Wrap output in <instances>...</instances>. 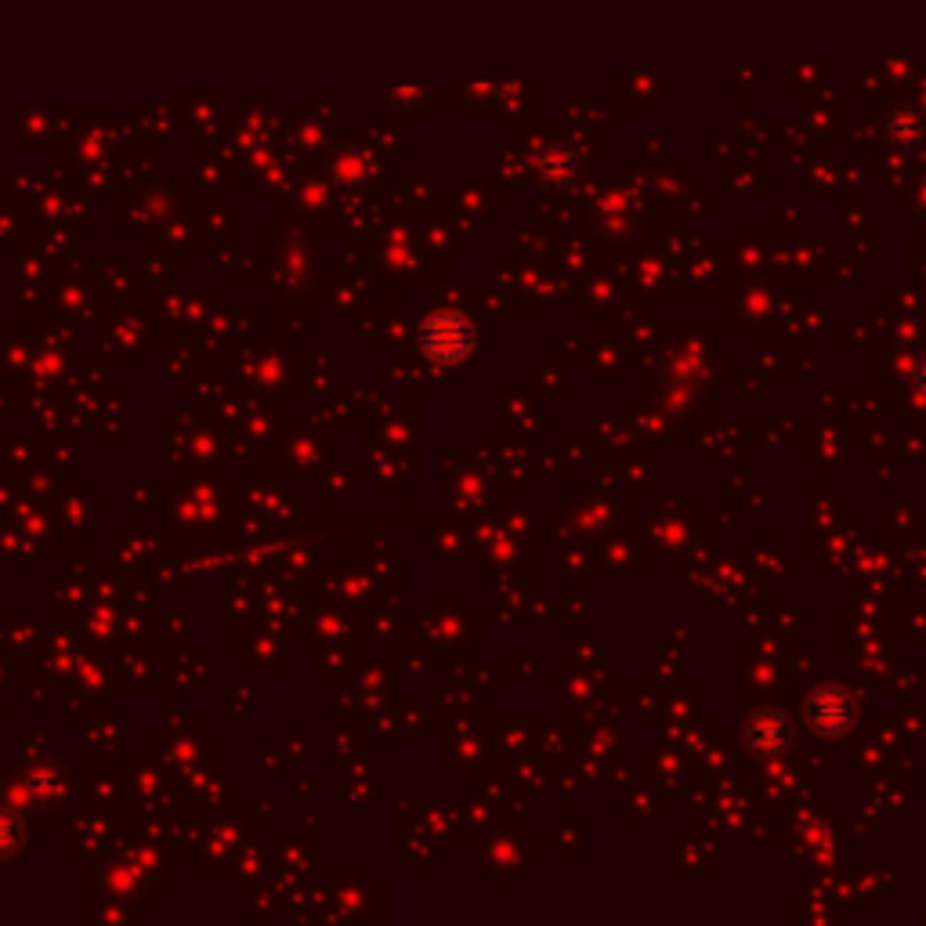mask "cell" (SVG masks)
I'll return each mask as SVG.
<instances>
[{"label":"cell","instance_id":"cell-1","mask_svg":"<svg viewBox=\"0 0 926 926\" xmlns=\"http://www.w3.org/2000/svg\"><path fill=\"white\" fill-rule=\"evenodd\" d=\"M424 340H427V351H431V355H438V359H456V355H463V351H467L471 334H467V326H463L456 315H438L435 323L427 326Z\"/></svg>","mask_w":926,"mask_h":926}]
</instances>
